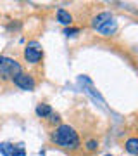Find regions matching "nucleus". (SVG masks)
<instances>
[{"label": "nucleus", "instance_id": "9", "mask_svg": "<svg viewBox=\"0 0 138 156\" xmlns=\"http://www.w3.org/2000/svg\"><path fill=\"white\" fill-rule=\"evenodd\" d=\"M57 19H59L62 24H71L72 23L71 14H69L67 11H64V9H59V11H57Z\"/></svg>", "mask_w": 138, "mask_h": 156}, {"label": "nucleus", "instance_id": "10", "mask_svg": "<svg viewBox=\"0 0 138 156\" xmlns=\"http://www.w3.org/2000/svg\"><path fill=\"white\" fill-rule=\"evenodd\" d=\"M97 146H99V142H97V140H88V142H86V149L93 151V149H97Z\"/></svg>", "mask_w": 138, "mask_h": 156}, {"label": "nucleus", "instance_id": "8", "mask_svg": "<svg viewBox=\"0 0 138 156\" xmlns=\"http://www.w3.org/2000/svg\"><path fill=\"white\" fill-rule=\"evenodd\" d=\"M52 108L49 106V104H38L36 106V115H38L40 118H49L50 115H52Z\"/></svg>", "mask_w": 138, "mask_h": 156}, {"label": "nucleus", "instance_id": "7", "mask_svg": "<svg viewBox=\"0 0 138 156\" xmlns=\"http://www.w3.org/2000/svg\"><path fill=\"white\" fill-rule=\"evenodd\" d=\"M124 147H126V151L130 153V154L138 156V137H131V139H128Z\"/></svg>", "mask_w": 138, "mask_h": 156}, {"label": "nucleus", "instance_id": "4", "mask_svg": "<svg viewBox=\"0 0 138 156\" xmlns=\"http://www.w3.org/2000/svg\"><path fill=\"white\" fill-rule=\"evenodd\" d=\"M42 57H43V50H42V47L36 42H31V44L26 45V49H24V59L28 62L36 64V62L42 61Z\"/></svg>", "mask_w": 138, "mask_h": 156}, {"label": "nucleus", "instance_id": "5", "mask_svg": "<svg viewBox=\"0 0 138 156\" xmlns=\"http://www.w3.org/2000/svg\"><path fill=\"white\" fill-rule=\"evenodd\" d=\"M12 82H14L16 87H19V89H22V90H33L35 89V80H33V76L28 75V73H19Z\"/></svg>", "mask_w": 138, "mask_h": 156}, {"label": "nucleus", "instance_id": "11", "mask_svg": "<svg viewBox=\"0 0 138 156\" xmlns=\"http://www.w3.org/2000/svg\"><path fill=\"white\" fill-rule=\"evenodd\" d=\"M78 31H79L78 28H67L64 33H66V35H72V33H78Z\"/></svg>", "mask_w": 138, "mask_h": 156}, {"label": "nucleus", "instance_id": "2", "mask_svg": "<svg viewBox=\"0 0 138 156\" xmlns=\"http://www.w3.org/2000/svg\"><path fill=\"white\" fill-rule=\"evenodd\" d=\"M21 71V64L11 57L0 56V80H14Z\"/></svg>", "mask_w": 138, "mask_h": 156}, {"label": "nucleus", "instance_id": "3", "mask_svg": "<svg viewBox=\"0 0 138 156\" xmlns=\"http://www.w3.org/2000/svg\"><path fill=\"white\" fill-rule=\"evenodd\" d=\"M93 28L99 31V33L102 35H112L114 31H116V21H114V17L110 16L109 12H102V14H99V16L93 19Z\"/></svg>", "mask_w": 138, "mask_h": 156}, {"label": "nucleus", "instance_id": "6", "mask_svg": "<svg viewBox=\"0 0 138 156\" xmlns=\"http://www.w3.org/2000/svg\"><path fill=\"white\" fill-rule=\"evenodd\" d=\"M0 153L4 156H26V151L21 144H0Z\"/></svg>", "mask_w": 138, "mask_h": 156}, {"label": "nucleus", "instance_id": "1", "mask_svg": "<svg viewBox=\"0 0 138 156\" xmlns=\"http://www.w3.org/2000/svg\"><path fill=\"white\" fill-rule=\"evenodd\" d=\"M52 142L66 151H76L81 146L79 135L71 125H59L52 132Z\"/></svg>", "mask_w": 138, "mask_h": 156}]
</instances>
